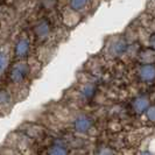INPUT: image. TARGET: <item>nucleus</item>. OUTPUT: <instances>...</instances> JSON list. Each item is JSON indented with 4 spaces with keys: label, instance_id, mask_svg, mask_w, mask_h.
<instances>
[{
    "label": "nucleus",
    "instance_id": "nucleus-1",
    "mask_svg": "<svg viewBox=\"0 0 155 155\" xmlns=\"http://www.w3.org/2000/svg\"><path fill=\"white\" fill-rule=\"evenodd\" d=\"M27 75H28V67H27V64H25L23 62H19L12 68L9 77H11V81L13 83H21V82H23L26 79Z\"/></svg>",
    "mask_w": 155,
    "mask_h": 155
},
{
    "label": "nucleus",
    "instance_id": "nucleus-2",
    "mask_svg": "<svg viewBox=\"0 0 155 155\" xmlns=\"http://www.w3.org/2000/svg\"><path fill=\"white\" fill-rule=\"evenodd\" d=\"M15 56L19 58H22L25 56H27L28 51H29V41L27 39H20L15 45Z\"/></svg>",
    "mask_w": 155,
    "mask_h": 155
},
{
    "label": "nucleus",
    "instance_id": "nucleus-3",
    "mask_svg": "<svg viewBox=\"0 0 155 155\" xmlns=\"http://www.w3.org/2000/svg\"><path fill=\"white\" fill-rule=\"evenodd\" d=\"M90 126H91V121H90V119H87L85 117L78 118L77 120H76V123H75L76 130H77L78 132H82V133L86 132L90 128Z\"/></svg>",
    "mask_w": 155,
    "mask_h": 155
},
{
    "label": "nucleus",
    "instance_id": "nucleus-4",
    "mask_svg": "<svg viewBox=\"0 0 155 155\" xmlns=\"http://www.w3.org/2000/svg\"><path fill=\"white\" fill-rule=\"evenodd\" d=\"M141 76L146 81H152L155 78V68L152 65H147L141 70Z\"/></svg>",
    "mask_w": 155,
    "mask_h": 155
},
{
    "label": "nucleus",
    "instance_id": "nucleus-5",
    "mask_svg": "<svg viewBox=\"0 0 155 155\" xmlns=\"http://www.w3.org/2000/svg\"><path fill=\"white\" fill-rule=\"evenodd\" d=\"M11 104V96L6 90H0V109H6Z\"/></svg>",
    "mask_w": 155,
    "mask_h": 155
},
{
    "label": "nucleus",
    "instance_id": "nucleus-6",
    "mask_svg": "<svg viewBox=\"0 0 155 155\" xmlns=\"http://www.w3.org/2000/svg\"><path fill=\"white\" fill-rule=\"evenodd\" d=\"M7 62H8L7 53L1 49V50H0V75H1V72L5 70L6 65H7Z\"/></svg>",
    "mask_w": 155,
    "mask_h": 155
},
{
    "label": "nucleus",
    "instance_id": "nucleus-7",
    "mask_svg": "<svg viewBox=\"0 0 155 155\" xmlns=\"http://www.w3.org/2000/svg\"><path fill=\"white\" fill-rule=\"evenodd\" d=\"M48 31H49V26H48L47 22L40 23L39 26L36 27V33H38V35L43 36V35H47V34H48Z\"/></svg>",
    "mask_w": 155,
    "mask_h": 155
},
{
    "label": "nucleus",
    "instance_id": "nucleus-8",
    "mask_svg": "<svg viewBox=\"0 0 155 155\" xmlns=\"http://www.w3.org/2000/svg\"><path fill=\"white\" fill-rule=\"evenodd\" d=\"M49 155H67V150L61 146H54L50 149Z\"/></svg>",
    "mask_w": 155,
    "mask_h": 155
},
{
    "label": "nucleus",
    "instance_id": "nucleus-9",
    "mask_svg": "<svg viewBox=\"0 0 155 155\" xmlns=\"http://www.w3.org/2000/svg\"><path fill=\"white\" fill-rule=\"evenodd\" d=\"M147 105H148V101H146V99H143V98L138 99V101H137V103H135V107H137L135 110H138L139 112H141V111L146 110Z\"/></svg>",
    "mask_w": 155,
    "mask_h": 155
},
{
    "label": "nucleus",
    "instance_id": "nucleus-10",
    "mask_svg": "<svg viewBox=\"0 0 155 155\" xmlns=\"http://www.w3.org/2000/svg\"><path fill=\"white\" fill-rule=\"evenodd\" d=\"M86 4V0H71V6L74 8H81Z\"/></svg>",
    "mask_w": 155,
    "mask_h": 155
},
{
    "label": "nucleus",
    "instance_id": "nucleus-11",
    "mask_svg": "<svg viewBox=\"0 0 155 155\" xmlns=\"http://www.w3.org/2000/svg\"><path fill=\"white\" fill-rule=\"evenodd\" d=\"M147 114H148V117H149V119L155 120V107H150V109L148 110Z\"/></svg>",
    "mask_w": 155,
    "mask_h": 155
},
{
    "label": "nucleus",
    "instance_id": "nucleus-12",
    "mask_svg": "<svg viewBox=\"0 0 155 155\" xmlns=\"http://www.w3.org/2000/svg\"><path fill=\"white\" fill-rule=\"evenodd\" d=\"M142 155H150V154H148V153H146V154H142Z\"/></svg>",
    "mask_w": 155,
    "mask_h": 155
}]
</instances>
